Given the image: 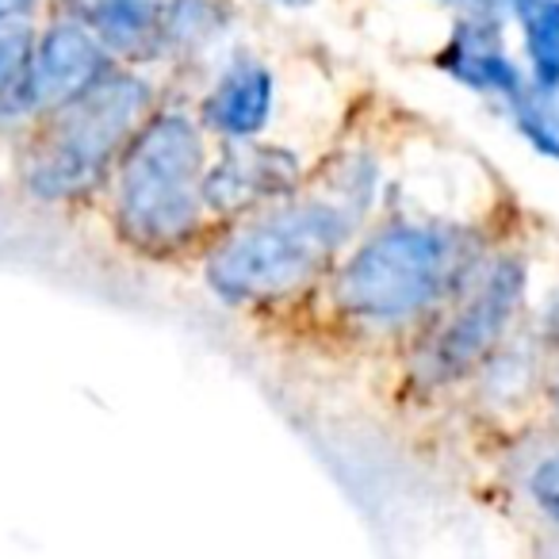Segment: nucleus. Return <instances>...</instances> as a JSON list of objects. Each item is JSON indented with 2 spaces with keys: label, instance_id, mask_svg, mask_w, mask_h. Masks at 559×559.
I'll use <instances>...</instances> for the list:
<instances>
[{
  "label": "nucleus",
  "instance_id": "f257e3e1",
  "mask_svg": "<svg viewBox=\"0 0 559 559\" xmlns=\"http://www.w3.org/2000/svg\"><path fill=\"white\" fill-rule=\"evenodd\" d=\"M150 85L108 70L73 100L50 108V123L24 157V185L39 200H78L119 162L150 111Z\"/></svg>",
  "mask_w": 559,
  "mask_h": 559
},
{
  "label": "nucleus",
  "instance_id": "f03ea898",
  "mask_svg": "<svg viewBox=\"0 0 559 559\" xmlns=\"http://www.w3.org/2000/svg\"><path fill=\"white\" fill-rule=\"evenodd\" d=\"M349 211L304 200L241 226L207 261V284L230 304L276 299L311 284L349 238Z\"/></svg>",
  "mask_w": 559,
  "mask_h": 559
},
{
  "label": "nucleus",
  "instance_id": "7ed1b4c3",
  "mask_svg": "<svg viewBox=\"0 0 559 559\" xmlns=\"http://www.w3.org/2000/svg\"><path fill=\"white\" fill-rule=\"evenodd\" d=\"M203 142L188 116L165 111L142 123L116 173V223L134 246L169 249L200 223Z\"/></svg>",
  "mask_w": 559,
  "mask_h": 559
},
{
  "label": "nucleus",
  "instance_id": "20e7f679",
  "mask_svg": "<svg viewBox=\"0 0 559 559\" xmlns=\"http://www.w3.org/2000/svg\"><path fill=\"white\" fill-rule=\"evenodd\" d=\"M460 241L441 226L395 223L353 253L334 299L360 322H403L426 311L460 272Z\"/></svg>",
  "mask_w": 559,
  "mask_h": 559
},
{
  "label": "nucleus",
  "instance_id": "39448f33",
  "mask_svg": "<svg viewBox=\"0 0 559 559\" xmlns=\"http://www.w3.org/2000/svg\"><path fill=\"white\" fill-rule=\"evenodd\" d=\"M525 292V269L518 261H498L479 288L467 296V304L456 311V319L444 326V334L433 345V368L437 376H464L475 368L502 337L506 322L513 319Z\"/></svg>",
  "mask_w": 559,
  "mask_h": 559
},
{
  "label": "nucleus",
  "instance_id": "423d86ee",
  "mask_svg": "<svg viewBox=\"0 0 559 559\" xmlns=\"http://www.w3.org/2000/svg\"><path fill=\"white\" fill-rule=\"evenodd\" d=\"M111 70V50L88 32L81 20H62L35 39L32 55V104L35 111H50L73 100L81 88Z\"/></svg>",
  "mask_w": 559,
  "mask_h": 559
},
{
  "label": "nucleus",
  "instance_id": "0eeeda50",
  "mask_svg": "<svg viewBox=\"0 0 559 559\" xmlns=\"http://www.w3.org/2000/svg\"><path fill=\"white\" fill-rule=\"evenodd\" d=\"M296 185V157L284 150H238L203 177V200L215 211H241Z\"/></svg>",
  "mask_w": 559,
  "mask_h": 559
},
{
  "label": "nucleus",
  "instance_id": "6e6552de",
  "mask_svg": "<svg viewBox=\"0 0 559 559\" xmlns=\"http://www.w3.org/2000/svg\"><path fill=\"white\" fill-rule=\"evenodd\" d=\"M272 78L264 66H234L218 88L207 96V123L226 139H249L269 123Z\"/></svg>",
  "mask_w": 559,
  "mask_h": 559
},
{
  "label": "nucleus",
  "instance_id": "1a4fd4ad",
  "mask_svg": "<svg viewBox=\"0 0 559 559\" xmlns=\"http://www.w3.org/2000/svg\"><path fill=\"white\" fill-rule=\"evenodd\" d=\"M70 12L108 50H139L162 35L165 0H70Z\"/></svg>",
  "mask_w": 559,
  "mask_h": 559
},
{
  "label": "nucleus",
  "instance_id": "9d476101",
  "mask_svg": "<svg viewBox=\"0 0 559 559\" xmlns=\"http://www.w3.org/2000/svg\"><path fill=\"white\" fill-rule=\"evenodd\" d=\"M441 66L475 88H495V93H506V96H513V100L521 96V78L510 58L498 50L495 27H483V24H475V20H472V27H464V32L456 35L452 50L441 58Z\"/></svg>",
  "mask_w": 559,
  "mask_h": 559
},
{
  "label": "nucleus",
  "instance_id": "9b49d317",
  "mask_svg": "<svg viewBox=\"0 0 559 559\" xmlns=\"http://www.w3.org/2000/svg\"><path fill=\"white\" fill-rule=\"evenodd\" d=\"M35 32L24 20H0V116H24L32 104Z\"/></svg>",
  "mask_w": 559,
  "mask_h": 559
},
{
  "label": "nucleus",
  "instance_id": "f8f14e48",
  "mask_svg": "<svg viewBox=\"0 0 559 559\" xmlns=\"http://www.w3.org/2000/svg\"><path fill=\"white\" fill-rule=\"evenodd\" d=\"M513 12L525 27L536 85L559 88V0H513Z\"/></svg>",
  "mask_w": 559,
  "mask_h": 559
},
{
  "label": "nucleus",
  "instance_id": "ddd939ff",
  "mask_svg": "<svg viewBox=\"0 0 559 559\" xmlns=\"http://www.w3.org/2000/svg\"><path fill=\"white\" fill-rule=\"evenodd\" d=\"M518 127L540 154L559 157V96L544 88L536 96H518Z\"/></svg>",
  "mask_w": 559,
  "mask_h": 559
},
{
  "label": "nucleus",
  "instance_id": "4468645a",
  "mask_svg": "<svg viewBox=\"0 0 559 559\" xmlns=\"http://www.w3.org/2000/svg\"><path fill=\"white\" fill-rule=\"evenodd\" d=\"M218 16L207 0H169L162 12V35L169 43H203L215 32Z\"/></svg>",
  "mask_w": 559,
  "mask_h": 559
},
{
  "label": "nucleus",
  "instance_id": "2eb2a0df",
  "mask_svg": "<svg viewBox=\"0 0 559 559\" xmlns=\"http://www.w3.org/2000/svg\"><path fill=\"white\" fill-rule=\"evenodd\" d=\"M533 498H536V506L559 525V452L548 456L533 472Z\"/></svg>",
  "mask_w": 559,
  "mask_h": 559
},
{
  "label": "nucleus",
  "instance_id": "dca6fc26",
  "mask_svg": "<svg viewBox=\"0 0 559 559\" xmlns=\"http://www.w3.org/2000/svg\"><path fill=\"white\" fill-rule=\"evenodd\" d=\"M35 0H0V20H24Z\"/></svg>",
  "mask_w": 559,
  "mask_h": 559
},
{
  "label": "nucleus",
  "instance_id": "f3484780",
  "mask_svg": "<svg viewBox=\"0 0 559 559\" xmlns=\"http://www.w3.org/2000/svg\"><path fill=\"white\" fill-rule=\"evenodd\" d=\"M272 4H280V9H307L311 0H272Z\"/></svg>",
  "mask_w": 559,
  "mask_h": 559
},
{
  "label": "nucleus",
  "instance_id": "a211bd4d",
  "mask_svg": "<svg viewBox=\"0 0 559 559\" xmlns=\"http://www.w3.org/2000/svg\"><path fill=\"white\" fill-rule=\"evenodd\" d=\"M556 406H559V376H556Z\"/></svg>",
  "mask_w": 559,
  "mask_h": 559
}]
</instances>
